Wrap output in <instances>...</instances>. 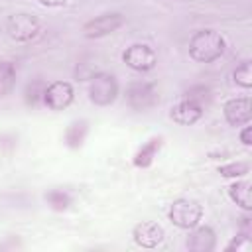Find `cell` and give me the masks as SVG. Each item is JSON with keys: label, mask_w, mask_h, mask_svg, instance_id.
<instances>
[{"label": "cell", "mask_w": 252, "mask_h": 252, "mask_svg": "<svg viewBox=\"0 0 252 252\" xmlns=\"http://www.w3.org/2000/svg\"><path fill=\"white\" fill-rule=\"evenodd\" d=\"M238 138H240L242 146L250 148V146H252V126H248V124H242V130H240Z\"/></svg>", "instance_id": "cb8c5ba5"}, {"label": "cell", "mask_w": 252, "mask_h": 252, "mask_svg": "<svg viewBox=\"0 0 252 252\" xmlns=\"http://www.w3.org/2000/svg\"><path fill=\"white\" fill-rule=\"evenodd\" d=\"M124 98H126V104L132 110H138V112L150 110V108H154L159 102L156 85L154 83H148V81H132L126 87Z\"/></svg>", "instance_id": "5b68a950"}, {"label": "cell", "mask_w": 252, "mask_h": 252, "mask_svg": "<svg viewBox=\"0 0 252 252\" xmlns=\"http://www.w3.org/2000/svg\"><path fill=\"white\" fill-rule=\"evenodd\" d=\"M161 144H163V136H152L150 140H146V142L138 148V152L134 154L132 163H134L136 167H150V165L154 163L158 152L161 150Z\"/></svg>", "instance_id": "4fadbf2b"}, {"label": "cell", "mask_w": 252, "mask_h": 252, "mask_svg": "<svg viewBox=\"0 0 252 252\" xmlns=\"http://www.w3.org/2000/svg\"><path fill=\"white\" fill-rule=\"evenodd\" d=\"M124 22L126 20L120 12H104V14L94 16L83 24V35L89 39H98V37L110 35L116 30H120L124 26Z\"/></svg>", "instance_id": "52a82bcc"}, {"label": "cell", "mask_w": 252, "mask_h": 252, "mask_svg": "<svg viewBox=\"0 0 252 252\" xmlns=\"http://www.w3.org/2000/svg\"><path fill=\"white\" fill-rule=\"evenodd\" d=\"M75 98L73 85L67 81H53L45 87L43 93V104L51 110H65Z\"/></svg>", "instance_id": "ba28073f"}, {"label": "cell", "mask_w": 252, "mask_h": 252, "mask_svg": "<svg viewBox=\"0 0 252 252\" xmlns=\"http://www.w3.org/2000/svg\"><path fill=\"white\" fill-rule=\"evenodd\" d=\"M163 236H165L163 228L154 220H142L132 228V240L140 248H148V250L158 248L163 242Z\"/></svg>", "instance_id": "9c48e42d"}, {"label": "cell", "mask_w": 252, "mask_h": 252, "mask_svg": "<svg viewBox=\"0 0 252 252\" xmlns=\"http://www.w3.org/2000/svg\"><path fill=\"white\" fill-rule=\"evenodd\" d=\"M222 114L224 120L230 126H242L248 124L252 118V104L248 96H236V98H228L222 106Z\"/></svg>", "instance_id": "8fae6325"}, {"label": "cell", "mask_w": 252, "mask_h": 252, "mask_svg": "<svg viewBox=\"0 0 252 252\" xmlns=\"http://www.w3.org/2000/svg\"><path fill=\"white\" fill-rule=\"evenodd\" d=\"M16 144H18V136H14V134H0V152L14 150Z\"/></svg>", "instance_id": "603a6c76"}, {"label": "cell", "mask_w": 252, "mask_h": 252, "mask_svg": "<svg viewBox=\"0 0 252 252\" xmlns=\"http://www.w3.org/2000/svg\"><path fill=\"white\" fill-rule=\"evenodd\" d=\"M185 248L191 252H213L217 248V234L209 224H197L189 228Z\"/></svg>", "instance_id": "30bf717a"}, {"label": "cell", "mask_w": 252, "mask_h": 252, "mask_svg": "<svg viewBox=\"0 0 252 252\" xmlns=\"http://www.w3.org/2000/svg\"><path fill=\"white\" fill-rule=\"evenodd\" d=\"M185 98L195 100L197 104H201V106L205 108V104L211 100V91H209V87H205V85H193V87H189V89L185 91Z\"/></svg>", "instance_id": "44dd1931"}, {"label": "cell", "mask_w": 252, "mask_h": 252, "mask_svg": "<svg viewBox=\"0 0 252 252\" xmlns=\"http://www.w3.org/2000/svg\"><path fill=\"white\" fill-rule=\"evenodd\" d=\"M248 171H250L248 161H230V163L219 165V173H220L222 177H226V179H238V177H244Z\"/></svg>", "instance_id": "d6986e66"}, {"label": "cell", "mask_w": 252, "mask_h": 252, "mask_svg": "<svg viewBox=\"0 0 252 252\" xmlns=\"http://www.w3.org/2000/svg\"><path fill=\"white\" fill-rule=\"evenodd\" d=\"M120 94V87L114 75L98 71L91 77L89 83V100L96 106H110Z\"/></svg>", "instance_id": "3957f363"}, {"label": "cell", "mask_w": 252, "mask_h": 252, "mask_svg": "<svg viewBox=\"0 0 252 252\" xmlns=\"http://www.w3.org/2000/svg\"><path fill=\"white\" fill-rule=\"evenodd\" d=\"M122 61L126 63V67H130L132 71L138 73H148L158 65V53L152 45L148 43H132L124 49L122 53Z\"/></svg>", "instance_id": "8992f818"}, {"label": "cell", "mask_w": 252, "mask_h": 252, "mask_svg": "<svg viewBox=\"0 0 252 252\" xmlns=\"http://www.w3.org/2000/svg\"><path fill=\"white\" fill-rule=\"evenodd\" d=\"M224 37L211 30H197L191 37H189V57L197 63H213L217 61L222 53H224Z\"/></svg>", "instance_id": "6da1fadb"}, {"label": "cell", "mask_w": 252, "mask_h": 252, "mask_svg": "<svg viewBox=\"0 0 252 252\" xmlns=\"http://www.w3.org/2000/svg\"><path fill=\"white\" fill-rule=\"evenodd\" d=\"M205 114V108L201 104H197L195 100H189V98H183L179 102H175L169 110V118L181 126H191L195 122H199Z\"/></svg>", "instance_id": "7c38bea8"}, {"label": "cell", "mask_w": 252, "mask_h": 252, "mask_svg": "<svg viewBox=\"0 0 252 252\" xmlns=\"http://www.w3.org/2000/svg\"><path fill=\"white\" fill-rule=\"evenodd\" d=\"M41 6H45V8H61V6H65L69 0H37Z\"/></svg>", "instance_id": "d4e9b609"}, {"label": "cell", "mask_w": 252, "mask_h": 252, "mask_svg": "<svg viewBox=\"0 0 252 252\" xmlns=\"http://www.w3.org/2000/svg\"><path fill=\"white\" fill-rule=\"evenodd\" d=\"M87 134H89V120L87 118H77V120L69 122V126L65 128L63 142L69 150H79L85 144Z\"/></svg>", "instance_id": "5bb4252c"}, {"label": "cell", "mask_w": 252, "mask_h": 252, "mask_svg": "<svg viewBox=\"0 0 252 252\" xmlns=\"http://www.w3.org/2000/svg\"><path fill=\"white\" fill-rule=\"evenodd\" d=\"M250 246H252V240H250V234L248 232H242V230H238V234L224 246V250L226 252H232V250H236V252H246V250H250Z\"/></svg>", "instance_id": "7402d4cb"}, {"label": "cell", "mask_w": 252, "mask_h": 252, "mask_svg": "<svg viewBox=\"0 0 252 252\" xmlns=\"http://www.w3.org/2000/svg\"><path fill=\"white\" fill-rule=\"evenodd\" d=\"M16 87V65L12 61H0V98L8 96Z\"/></svg>", "instance_id": "ac0fdd59"}, {"label": "cell", "mask_w": 252, "mask_h": 252, "mask_svg": "<svg viewBox=\"0 0 252 252\" xmlns=\"http://www.w3.org/2000/svg\"><path fill=\"white\" fill-rule=\"evenodd\" d=\"M45 203L49 205V209L53 211H67L71 205H73V195L67 191V189H61V187H53V189H47L45 195H43Z\"/></svg>", "instance_id": "2e32d148"}, {"label": "cell", "mask_w": 252, "mask_h": 252, "mask_svg": "<svg viewBox=\"0 0 252 252\" xmlns=\"http://www.w3.org/2000/svg\"><path fill=\"white\" fill-rule=\"evenodd\" d=\"M47 83L43 79H32L26 89H24V102L30 108H37L39 104H43V93H45Z\"/></svg>", "instance_id": "e0dca14e"}, {"label": "cell", "mask_w": 252, "mask_h": 252, "mask_svg": "<svg viewBox=\"0 0 252 252\" xmlns=\"http://www.w3.org/2000/svg\"><path fill=\"white\" fill-rule=\"evenodd\" d=\"M232 81H234V85H238L242 89H250L252 87V63L250 61H242L232 71Z\"/></svg>", "instance_id": "ffe728a7"}, {"label": "cell", "mask_w": 252, "mask_h": 252, "mask_svg": "<svg viewBox=\"0 0 252 252\" xmlns=\"http://www.w3.org/2000/svg\"><path fill=\"white\" fill-rule=\"evenodd\" d=\"M250 181L246 179H236L234 183H230L226 189H228V197L232 203H236L240 209H244L246 213L252 209V189H250Z\"/></svg>", "instance_id": "9a60e30c"}, {"label": "cell", "mask_w": 252, "mask_h": 252, "mask_svg": "<svg viewBox=\"0 0 252 252\" xmlns=\"http://www.w3.org/2000/svg\"><path fill=\"white\" fill-rule=\"evenodd\" d=\"M167 217L171 220V224H175L177 228L189 230L193 226H197L203 219V205L195 199H175L169 205Z\"/></svg>", "instance_id": "277c9868"}, {"label": "cell", "mask_w": 252, "mask_h": 252, "mask_svg": "<svg viewBox=\"0 0 252 252\" xmlns=\"http://www.w3.org/2000/svg\"><path fill=\"white\" fill-rule=\"evenodd\" d=\"M4 30H6L10 39H14L18 43H28V41H32V39H35L39 35L41 22L33 14L18 12V14H12V16L6 18Z\"/></svg>", "instance_id": "7a4b0ae2"}]
</instances>
